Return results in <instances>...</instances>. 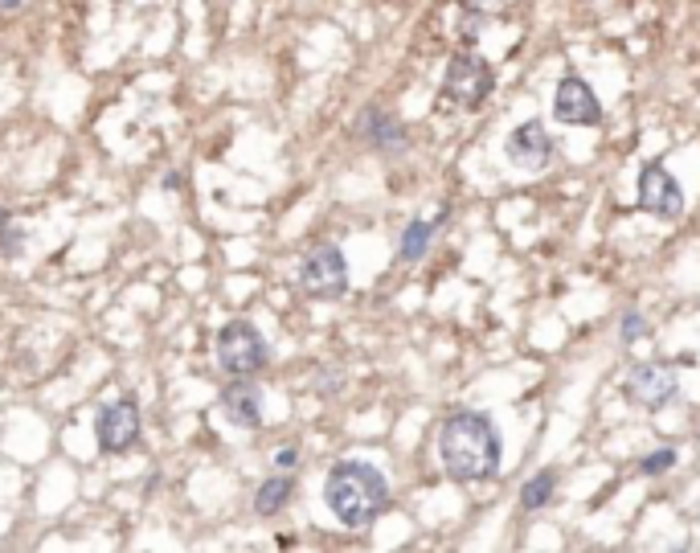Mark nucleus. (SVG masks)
Segmentation results:
<instances>
[{
  "instance_id": "obj_15",
  "label": "nucleus",
  "mask_w": 700,
  "mask_h": 553,
  "mask_svg": "<svg viewBox=\"0 0 700 553\" xmlns=\"http://www.w3.org/2000/svg\"><path fill=\"white\" fill-rule=\"evenodd\" d=\"M553 492H557V472H537L529 484L520 488V504L529 508V513H537V508H545L553 500Z\"/></svg>"
},
{
  "instance_id": "obj_7",
  "label": "nucleus",
  "mask_w": 700,
  "mask_h": 553,
  "mask_svg": "<svg viewBox=\"0 0 700 553\" xmlns=\"http://www.w3.org/2000/svg\"><path fill=\"white\" fill-rule=\"evenodd\" d=\"M639 209H643V214H651V218H660V222H676L684 214V193L672 181L668 168L647 164L639 173Z\"/></svg>"
},
{
  "instance_id": "obj_14",
  "label": "nucleus",
  "mask_w": 700,
  "mask_h": 553,
  "mask_svg": "<svg viewBox=\"0 0 700 553\" xmlns=\"http://www.w3.org/2000/svg\"><path fill=\"white\" fill-rule=\"evenodd\" d=\"M430 238H434V222H410L406 230H402V242H398V254H402V259L406 263H418L422 259V254L430 250Z\"/></svg>"
},
{
  "instance_id": "obj_2",
  "label": "nucleus",
  "mask_w": 700,
  "mask_h": 553,
  "mask_svg": "<svg viewBox=\"0 0 700 553\" xmlns=\"http://www.w3.org/2000/svg\"><path fill=\"white\" fill-rule=\"evenodd\" d=\"M324 500L344 529H369L389 504V480L373 463L344 459L324 480Z\"/></svg>"
},
{
  "instance_id": "obj_9",
  "label": "nucleus",
  "mask_w": 700,
  "mask_h": 553,
  "mask_svg": "<svg viewBox=\"0 0 700 553\" xmlns=\"http://www.w3.org/2000/svg\"><path fill=\"white\" fill-rule=\"evenodd\" d=\"M553 115L565 123V127H590L602 119V103L594 95V87L586 78L570 74L557 82V95H553Z\"/></svg>"
},
{
  "instance_id": "obj_12",
  "label": "nucleus",
  "mask_w": 700,
  "mask_h": 553,
  "mask_svg": "<svg viewBox=\"0 0 700 553\" xmlns=\"http://www.w3.org/2000/svg\"><path fill=\"white\" fill-rule=\"evenodd\" d=\"M222 410L230 422H238V427H258L262 422V394L250 386L246 377H238L234 386H226L222 394Z\"/></svg>"
},
{
  "instance_id": "obj_16",
  "label": "nucleus",
  "mask_w": 700,
  "mask_h": 553,
  "mask_svg": "<svg viewBox=\"0 0 700 553\" xmlns=\"http://www.w3.org/2000/svg\"><path fill=\"white\" fill-rule=\"evenodd\" d=\"M672 467H676V451L672 447H660V451H651V455L639 459L643 476H664V472H672Z\"/></svg>"
},
{
  "instance_id": "obj_5",
  "label": "nucleus",
  "mask_w": 700,
  "mask_h": 553,
  "mask_svg": "<svg viewBox=\"0 0 700 553\" xmlns=\"http://www.w3.org/2000/svg\"><path fill=\"white\" fill-rule=\"evenodd\" d=\"M496 87V74L492 66L479 58V54H455L447 62V74H443V95L459 107H479Z\"/></svg>"
},
{
  "instance_id": "obj_11",
  "label": "nucleus",
  "mask_w": 700,
  "mask_h": 553,
  "mask_svg": "<svg viewBox=\"0 0 700 553\" xmlns=\"http://www.w3.org/2000/svg\"><path fill=\"white\" fill-rule=\"evenodd\" d=\"M357 132L365 136V144H373L377 152H402L406 148V132H402V123L393 119L389 111L381 107H369L357 123Z\"/></svg>"
},
{
  "instance_id": "obj_17",
  "label": "nucleus",
  "mask_w": 700,
  "mask_h": 553,
  "mask_svg": "<svg viewBox=\"0 0 700 553\" xmlns=\"http://www.w3.org/2000/svg\"><path fill=\"white\" fill-rule=\"evenodd\" d=\"M619 336H623V345H635V340L647 336V320H643L639 312H623V320H619Z\"/></svg>"
},
{
  "instance_id": "obj_1",
  "label": "nucleus",
  "mask_w": 700,
  "mask_h": 553,
  "mask_svg": "<svg viewBox=\"0 0 700 553\" xmlns=\"http://www.w3.org/2000/svg\"><path fill=\"white\" fill-rule=\"evenodd\" d=\"M439 459L443 472L459 484H479L500 472V431L488 414L455 410L439 427Z\"/></svg>"
},
{
  "instance_id": "obj_10",
  "label": "nucleus",
  "mask_w": 700,
  "mask_h": 553,
  "mask_svg": "<svg viewBox=\"0 0 700 553\" xmlns=\"http://www.w3.org/2000/svg\"><path fill=\"white\" fill-rule=\"evenodd\" d=\"M549 156H553V136L545 132L541 119H524L508 136V160L516 168H524V173H541V168L549 164Z\"/></svg>"
},
{
  "instance_id": "obj_20",
  "label": "nucleus",
  "mask_w": 700,
  "mask_h": 553,
  "mask_svg": "<svg viewBox=\"0 0 700 553\" xmlns=\"http://www.w3.org/2000/svg\"><path fill=\"white\" fill-rule=\"evenodd\" d=\"M0 5H5V9H17V5H21V0H0Z\"/></svg>"
},
{
  "instance_id": "obj_19",
  "label": "nucleus",
  "mask_w": 700,
  "mask_h": 553,
  "mask_svg": "<svg viewBox=\"0 0 700 553\" xmlns=\"http://www.w3.org/2000/svg\"><path fill=\"white\" fill-rule=\"evenodd\" d=\"M0 230H9V214H5V209H0Z\"/></svg>"
},
{
  "instance_id": "obj_4",
  "label": "nucleus",
  "mask_w": 700,
  "mask_h": 553,
  "mask_svg": "<svg viewBox=\"0 0 700 553\" xmlns=\"http://www.w3.org/2000/svg\"><path fill=\"white\" fill-rule=\"evenodd\" d=\"M299 291L308 300H340L348 291V263L340 246H316L299 267Z\"/></svg>"
},
{
  "instance_id": "obj_8",
  "label": "nucleus",
  "mask_w": 700,
  "mask_h": 553,
  "mask_svg": "<svg viewBox=\"0 0 700 553\" xmlns=\"http://www.w3.org/2000/svg\"><path fill=\"white\" fill-rule=\"evenodd\" d=\"M95 435H99V447L119 455L127 447H136L140 439V406L136 398H119V402H107L95 418Z\"/></svg>"
},
{
  "instance_id": "obj_3",
  "label": "nucleus",
  "mask_w": 700,
  "mask_h": 553,
  "mask_svg": "<svg viewBox=\"0 0 700 553\" xmlns=\"http://www.w3.org/2000/svg\"><path fill=\"white\" fill-rule=\"evenodd\" d=\"M217 365L230 377H254L267 365V340L258 336V328L250 320H230L217 332Z\"/></svg>"
},
{
  "instance_id": "obj_18",
  "label": "nucleus",
  "mask_w": 700,
  "mask_h": 553,
  "mask_svg": "<svg viewBox=\"0 0 700 553\" xmlns=\"http://www.w3.org/2000/svg\"><path fill=\"white\" fill-rule=\"evenodd\" d=\"M275 463H279V467H283V472H291V467H295V463H299V451H291V447H283V451H279V455H275Z\"/></svg>"
},
{
  "instance_id": "obj_6",
  "label": "nucleus",
  "mask_w": 700,
  "mask_h": 553,
  "mask_svg": "<svg viewBox=\"0 0 700 553\" xmlns=\"http://www.w3.org/2000/svg\"><path fill=\"white\" fill-rule=\"evenodd\" d=\"M623 394H627L635 406H643V410H664V406H672L676 394H680V377H676V369L664 365V361H647V365H635V369L627 373Z\"/></svg>"
},
{
  "instance_id": "obj_13",
  "label": "nucleus",
  "mask_w": 700,
  "mask_h": 553,
  "mask_svg": "<svg viewBox=\"0 0 700 553\" xmlns=\"http://www.w3.org/2000/svg\"><path fill=\"white\" fill-rule=\"evenodd\" d=\"M291 480L287 476H275V480H267L258 492H254V513L258 517H275V513H283L287 508V500H291Z\"/></svg>"
}]
</instances>
